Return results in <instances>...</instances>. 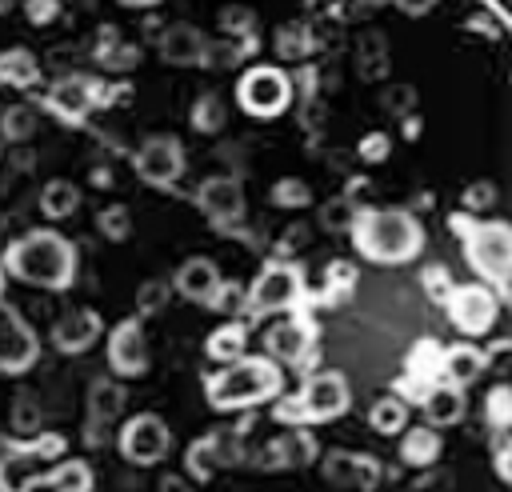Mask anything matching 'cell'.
I'll use <instances>...</instances> for the list:
<instances>
[{
    "mask_svg": "<svg viewBox=\"0 0 512 492\" xmlns=\"http://www.w3.org/2000/svg\"><path fill=\"white\" fill-rule=\"evenodd\" d=\"M4 272H12L24 284L60 292L76 276V248L60 232H52V228H32V232H24V236H16L8 244Z\"/></svg>",
    "mask_w": 512,
    "mask_h": 492,
    "instance_id": "obj_1",
    "label": "cell"
},
{
    "mask_svg": "<svg viewBox=\"0 0 512 492\" xmlns=\"http://www.w3.org/2000/svg\"><path fill=\"white\" fill-rule=\"evenodd\" d=\"M348 232L372 264H404L424 248V224L408 208H360Z\"/></svg>",
    "mask_w": 512,
    "mask_h": 492,
    "instance_id": "obj_2",
    "label": "cell"
},
{
    "mask_svg": "<svg viewBox=\"0 0 512 492\" xmlns=\"http://www.w3.org/2000/svg\"><path fill=\"white\" fill-rule=\"evenodd\" d=\"M276 392H280V368L264 356H240L208 380V400L216 408H244V404L268 400Z\"/></svg>",
    "mask_w": 512,
    "mask_h": 492,
    "instance_id": "obj_3",
    "label": "cell"
},
{
    "mask_svg": "<svg viewBox=\"0 0 512 492\" xmlns=\"http://www.w3.org/2000/svg\"><path fill=\"white\" fill-rule=\"evenodd\" d=\"M292 100H296L292 72H284L276 64H252L236 80V104L252 120H276L292 108Z\"/></svg>",
    "mask_w": 512,
    "mask_h": 492,
    "instance_id": "obj_4",
    "label": "cell"
},
{
    "mask_svg": "<svg viewBox=\"0 0 512 492\" xmlns=\"http://www.w3.org/2000/svg\"><path fill=\"white\" fill-rule=\"evenodd\" d=\"M452 224L464 232V256H468V264L488 284H496V292H504L508 288V264H512V232H508V224H500V220H488V224L476 220L472 224L464 216H456Z\"/></svg>",
    "mask_w": 512,
    "mask_h": 492,
    "instance_id": "obj_5",
    "label": "cell"
},
{
    "mask_svg": "<svg viewBox=\"0 0 512 492\" xmlns=\"http://www.w3.org/2000/svg\"><path fill=\"white\" fill-rule=\"evenodd\" d=\"M184 164V144L172 132H152L132 152V168L148 188H172L184 176Z\"/></svg>",
    "mask_w": 512,
    "mask_h": 492,
    "instance_id": "obj_6",
    "label": "cell"
},
{
    "mask_svg": "<svg viewBox=\"0 0 512 492\" xmlns=\"http://www.w3.org/2000/svg\"><path fill=\"white\" fill-rule=\"evenodd\" d=\"M304 296V276L296 264H268L252 288H244V312L248 316H268V312H280V308H292L296 300Z\"/></svg>",
    "mask_w": 512,
    "mask_h": 492,
    "instance_id": "obj_7",
    "label": "cell"
},
{
    "mask_svg": "<svg viewBox=\"0 0 512 492\" xmlns=\"http://www.w3.org/2000/svg\"><path fill=\"white\" fill-rule=\"evenodd\" d=\"M196 208L216 224V228H236L244 220V184L240 176L232 172H216V176H204L200 188H196Z\"/></svg>",
    "mask_w": 512,
    "mask_h": 492,
    "instance_id": "obj_8",
    "label": "cell"
},
{
    "mask_svg": "<svg viewBox=\"0 0 512 492\" xmlns=\"http://www.w3.org/2000/svg\"><path fill=\"white\" fill-rule=\"evenodd\" d=\"M444 308H448V320H452L464 336H480V332L492 328V320H496V312H500V300H496L484 284H460V288L448 292Z\"/></svg>",
    "mask_w": 512,
    "mask_h": 492,
    "instance_id": "obj_9",
    "label": "cell"
},
{
    "mask_svg": "<svg viewBox=\"0 0 512 492\" xmlns=\"http://www.w3.org/2000/svg\"><path fill=\"white\" fill-rule=\"evenodd\" d=\"M348 400H352L348 380H344L340 372H332V368H328V372H312V376L304 380L300 396H296L304 420H332V416H340V412L348 408Z\"/></svg>",
    "mask_w": 512,
    "mask_h": 492,
    "instance_id": "obj_10",
    "label": "cell"
},
{
    "mask_svg": "<svg viewBox=\"0 0 512 492\" xmlns=\"http://www.w3.org/2000/svg\"><path fill=\"white\" fill-rule=\"evenodd\" d=\"M36 356H40V340H36V332L20 320V312H16L12 304L0 300V372L16 376V372L32 368Z\"/></svg>",
    "mask_w": 512,
    "mask_h": 492,
    "instance_id": "obj_11",
    "label": "cell"
},
{
    "mask_svg": "<svg viewBox=\"0 0 512 492\" xmlns=\"http://www.w3.org/2000/svg\"><path fill=\"white\" fill-rule=\"evenodd\" d=\"M44 108L60 120V124H72L80 128L92 112V92H88V76L84 72H64L56 76L48 88H44Z\"/></svg>",
    "mask_w": 512,
    "mask_h": 492,
    "instance_id": "obj_12",
    "label": "cell"
},
{
    "mask_svg": "<svg viewBox=\"0 0 512 492\" xmlns=\"http://www.w3.org/2000/svg\"><path fill=\"white\" fill-rule=\"evenodd\" d=\"M120 452L132 460V464H156L164 452H168V424L152 412H140L132 416L124 428H120Z\"/></svg>",
    "mask_w": 512,
    "mask_h": 492,
    "instance_id": "obj_13",
    "label": "cell"
},
{
    "mask_svg": "<svg viewBox=\"0 0 512 492\" xmlns=\"http://www.w3.org/2000/svg\"><path fill=\"white\" fill-rule=\"evenodd\" d=\"M108 364L116 376H140L148 368V344L140 320H120L108 332Z\"/></svg>",
    "mask_w": 512,
    "mask_h": 492,
    "instance_id": "obj_14",
    "label": "cell"
},
{
    "mask_svg": "<svg viewBox=\"0 0 512 492\" xmlns=\"http://www.w3.org/2000/svg\"><path fill=\"white\" fill-rule=\"evenodd\" d=\"M204 44H208V36H204L196 24L176 20V24H168V28L160 32L156 52H160V60L172 64V68H200V60H204Z\"/></svg>",
    "mask_w": 512,
    "mask_h": 492,
    "instance_id": "obj_15",
    "label": "cell"
},
{
    "mask_svg": "<svg viewBox=\"0 0 512 492\" xmlns=\"http://www.w3.org/2000/svg\"><path fill=\"white\" fill-rule=\"evenodd\" d=\"M96 336H100V316L92 308H68L52 324V344H56V352H68V356L92 348Z\"/></svg>",
    "mask_w": 512,
    "mask_h": 492,
    "instance_id": "obj_16",
    "label": "cell"
},
{
    "mask_svg": "<svg viewBox=\"0 0 512 492\" xmlns=\"http://www.w3.org/2000/svg\"><path fill=\"white\" fill-rule=\"evenodd\" d=\"M312 324L308 320H280L264 332V348L272 360H284V364H304L308 352H312Z\"/></svg>",
    "mask_w": 512,
    "mask_h": 492,
    "instance_id": "obj_17",
    "label": "cell"
},
{
    "mask_svg": "<svg viewBox=\"0 0 512 492\" xmlns=\"http://www.w3.org/2000/svg\"><path fill=\"white\" fill-rule=\"evenodd\" d=\"M120 408H124V388L112 376L92 380V388H88V444L104 440V428L120 416Z\"/></svg>",
    "mask_w": 512,
    "mask_h": 492,
    "instance_id": "obj_18",
    "label": "cell"
},
{
    "mask_svg": "<svg viewBox=\"0 0 512 492\" xmlns=\"http://www.w3.org/2000/svg\"><path fill=\"white\" fill-rule=\"evenodd\" d=\"M172 288L184 296V300H196V304H208L220 288V268L208 260V256H192L176 268L172 276Z\"/></svg>",
    "mask_w": 512,
    "mask_h": 492,
    "instance_id": "obj_19",
    "label": "cell"
},
{
    "mask_svg": "<svg viewBox=\"0 0 512 492\" xmlns=\"http://www.w3.org/2000/svg\"><path fill=\"white\" fill-rule=\"evenodd\" d=\"M92 60L104 72H132L140 64V44L124 40L112 24H100L96 28V40H92Z\"/></svg>",
    "mask_w": 512,
    "mask_h": 492,
    "instance_id": "obj_20",
    "label": "cell"
},
{
    "mask_svg": "<svg viewBox=\"0 0 512 492\" xmlns=\"http://www.w3.org/2000/svg\"><path fill=\"white\" fill-rule=\"evenodd\" d=\"M216 20H220V32L244 52V60L260 56V16L248 4H228L216 12Z\"/></svg>",
    "mask_w": 512,
    "mask_h": 492,
    "instance_id": "obj_21",
    "label": "cell"
},
{
    "mask_svg": "<svg viewBox=\"0 0 512 492\" xmlns=\"http://www.w3.org/2000/svg\"><path fill=\"white\" fill-rule=\"evenodd\" d=\"M324 476L340 488H372L376 484V468L368 456H348V452H328L324 456Z\"/></svg>",
    "mask_w": 512,
    "mask_h": 492,
    "instance_id": "obj_22",
    "label": "cell"
},
{
    "mask_svg": "<svg viewBox=\"0 0 512 492\" xmlns=\"http://www.w3.org/2000/svg\"><path fill=\"white\" fill-rule=\"evenodd\" d=\"M484 372V356L472 348V344H456V348H448L444 356H440V384H452V388H468L476 376Z\"/></svg>",
    "mask_w": 512,
    "mask_h": 492,
    "instance_id": "obj_23",
    "label": "cell"
},
{
    "mask_svg": "<svg viewBox=\"0 0 512 492\" xmlns=\"http://www.w3.org/2000/svg\"><path fill=\"white\" fill-rule=\"evenodd\" d=\"M356 76L360 80H384L388 76V36L380 28L360 32V40H356Z\"/></svg>",
    "mask_w": 512,
    "mask_h": 492,
    "instance_id": "obj_24",
    "label": "cell"
},
{
    "mask_svg": "<svg viewBox=\"0 0 512 492\" xmlns=\"http://www.w3.org/2000/svg\"><path fill=\"white\" fill-rule=\"evenodd\" d=\"M420 404H424V416H428L432 428H448V424H456L464 416V392L452 388V384H432L420 396Z\"/></svg>",
    "mask_w": 512,
    "mask_h": 492,
    "instance_id": "obj_25",
    "label": "cell"
},
{
    "mask_svg": "<svg viewBox=\"0 0 512 492\" xmlns=\"http://www.w3.org/2000/svg\"><path fill=\"white\" fill-rule=\"evenodd\" d=\"M0 84L16 88V92L36 88L40 84V60L28 48H4L0 52Z\"/></svg>",
    "mask_w": 512,
    "mask_h": 492,
    "instance_id": "obj_26",
    "label": "cell"
},
{
    "mask_svg": "<svg viewBox=\"0 0 512 492\" xmlns=\"http://www.w3.org/2000/svg\"><path fill=\"white\" fill-rule=\"evenodd\" d=\"M272 48H276V56H284L288 64H300V60H308V56L316 52V32H312L308 20H288V24L276 28Z\"/></svg>",
    "mask_w": 512,
    "mask_h": 492,
    "instance_id": "obj_27",
    "label": "cell"
},
{
    "mask_svg": "<svg viewBox=\"0 0 512 492\" xmlns=\"http://www.w3.org/2000/svg\"><path fill=\"white\" fill-rule=\"evenodd\" d=\"M188 124H192V132H200V136H216V132H224V124H228V104H224V96L220 92H200L192 104H188Z\"/></svg>",
    "mask_w": 512,
    "mask_h": 492,
    "instance_id": "obj_28",
    "label": "cell"
},
{
    "mask_svg": "<svg viewBox=\"0 0 512 492\" xmlns=\"http://www.w3.org/2000/svg\"><path fill=\"white\" fill-rule=\"evenodd\" d=\"M76 208H80V188L72 180L56 176L40 188V212L48 220H68V216H76Z\"/></svg>",
    "mask_w": 512,
    "mask_h": 492,
    "instance_id": "obj_29",
    "label": "cell"
},
{
    "mask_svg": "<svg viewBox=\"0 0 512 492\" xmlns=\"http://www.w3.org/2000/svg\"><path fill=\"white\" fill-rule=\"evenodd\" d=\"M36 128H40V112H36V104L16 100V104H8V108L0 112V140H8V144H24V140H32Z\"/></svg>",
    "mask_w": 512,
    "mask_h": 492,
    "instance_id": "obj_30",
    "label": "cell"
},
{
    "mask_svg": "<svg viewBox=\"0 0 512 492\" xmlns=\"http://www.w3.org/2000/svg\"><path fill=\"white\" fill-rule=\"evenodd\" d=\"M244 344H248V328L244 324H224V328H216L208 336V356L232 364V360L244 356Z\"/></svg>",
    "mask_w": 512,
    "mask_h": 492,
    "instance_id": "obj_31",
    "label": "cell"
},
{
    "mask_svg": "<svg viewBox=\"0 0 512 492\" xmlns=\"http://www.w3.org/2000/svg\"><path fill=\"white\" fill-rule=\"evenodd\" d=\"M400 456L408 464H432L440 456V436L436 428H408L404 440H400Z\"/></svg>",
    "mask_w": 512,
    "mask_h": 492,
    "instance_id": "obj_32",
    "label": "cell"
},
{
    "mask_svg": "<svg viewBox=\"0 0 512 492\" xmlns=\"http://www.w3.org/2000/svg\"><path fill=\"white\" fill-rule=\"evenodd\" d=\"M368 420H372V428L376 432H400L404 424H408V404L400 400V396H380L372 408H368Z\"/></svg>",
    "mask_w": 512,
    "mask_h": 492,
    "instance_id": "obj_33",
    "label": "cell"
},
{
    "mask_svg": "<svg viewBox=\"0 0 512 492\" xmlns=\"http://www.w3.org/2000/svg\"><path fill=\"white\" fill-rule=\"evenodd\" d=\"M356 212H360V204L352 196H332V200L320 204V228L324 232H348Z\"/></svg>",
    "mask_w": 512,
    "mask_h": 492,
    "instance_id": "obj_34",
    "label": "cell"
},
{
    "mask_svg": "<svg viewBox=\"0 0 512 492\" xmlns=\"http://www.w3.org/2000/svg\"><path fill=\"white\" fill-rule=\"evenodd\" d=\"M268 196H272L276 208H308V204H312V188H308L300 176H280Z\"/></svg>",
    "mask_w": 512,
    "mask_h": 492,
    "instance_id": "obj_35",
    "label": "cell"
},
{
    "mask_svg": "<svg viewBox=\"0 0 512 492\" xmlns=\"http://www.w3.org/2000/svg\"><path fill=\"white\" fill-rule=\"evenodd\" d=\"M96 228L108 240H128L132 236V212H128V204H104L96 212Z\"/></svg>",
    "mask_w": 512,
    "mask_h": 492,
    "instance_id": "obj_36",
    "label": "cell"
},
{
    "mask_svg": "<svg viewBox=\"0 0 512 492\" xmlns=\"http://www.w3.org/2000/svg\"><path fill=\"white\" fill-rule=\"evenodd\" d=\"M168 296H172V284L160 280V276H152V280H144V284L136 288V312H140V316H156V312L168 308Z\"/></svg>",
    "mask_w": 512,
    "mask_h": 492,
    "instance_id": "obj_37",
    "label": "cell"
},
{
    "mask_svg": "<svg viewBox=\"0 0 512 492\" xmlns=\"http://www.w3.org/2000/svg\"><path fill=\"white\" fill-rule=\"evenodd\" d=\"M380 108H384L388 116H396V120L412 116V112H416V88H412V84H384Z\"/></svg>",
    "mask_w": 512,
    "mask_h": 492,
    "instance_id": "obj_38",
    "label": "cell"
},
{
    "mask_svg": "<svg viewBox=\"0 0 512 492\" xmlns=\"http://www.w3.org/2000/svg\"><path fill=\"white\" fill-rule=\"evenodd\" d=\"M48 480H52L56 492H88V484H92L88 464H80V460H64Z\"/></svg>",
    "mask_w": 512,
    "mask_h": 492,
    "instance_id": "obj_39",
    "label": "cell"
},
{
    "mask_svg": "<svg viewBox=\"0 0 512 492\" xmlns=\"http://www.w3.org/2000/svg\"><path fill=\"white\" fill-rule=\"evenodd\" d=\"M356 156L364 164H384L392 156V136L388 132H364L360 144H356Z\"/></svg>",
    "mask_w": 512,
    "mask_h": 492,
    "instance_id": "obj_40",
    "label": "cell"
},
{
    "mask_svg": "<svg viewBox=\"0 0 512 492\" xmlns=\"http://www.w3.org/2000/svg\"><path fill=\"white\" fill-rule=\"evenodd\" d=\"M12 428L16 432H36L40 428V404H36L32 392H20L12 400Z\"/></svg>",
    "mask_w": 512,
    "mask_h": 492,
    "instance_id": "obj_41",
    "label": "cell"
},
{
    "mask_svg": "<svg viewBox=\"0 0 512 492\" xmlns=\"http://www.w3.org/2000/svg\"><path fill=\"white\" fill-rule=\"evenodd\" d=\"M356 288V268L344 264V260H332L328 264V288H324V300H340L344 292Z\"/></svg>",
    "mask_w": 512,
    "mask_h": 492,
    "instance_id": "obj_42",
    "label": "cell"
},
{
    "mask_svg": "<svg viewBox=\"0 0 512 492\" xmlns=\"http://www.w3.org/2000/svg\"><path fill=\"white\" fill-rule=\"evenodd\" d=\"M272 452H276L280 460H288V464H304V460H312V440H308L304 432H288V436L276 440Z\"/></svg>",
    "mask_w": 512,
    "mask_h": 492,
    "instance_id": "obj_43",
    "label": "cell"
},
{
    "mask_svg": "<svg viewBox=\"0 0 512 492\" xmlns=\"http://www.w3.org/2000/svg\"><path fill=\"white\" fill-rule=\"evenodd\" d=\"M64 12V0H24V20L32 28H48Z\"/></svg>",
    "mask_w": 512,
    "mask_h": 492,
    "instance_id": "obj_44",
    "label": "cell"
},
{
    "mask_svg": "<svg viewBox=\"0 0 512 492\" xmlns=\"http://www.w3.org/2000/svg\"><path fill=\"white\" fill-rule=\"evenodd\" d=\"M492 204H496V184L492 180H472L464 188V208L468 212H488Z\"/></svg>",
    "mask_w": 512,
    "mask_h": 492,
    "instance_id": "obj_45",
    "label": "cell"
},
{
    "mask_svg": "<svg viewBox=\"0 0 512 492\" xmlns=\"http://www.w3.org/2000/svg\"><path fill=\"white\" fill-rule=\"evenodd\" d=\"M216 464H220V460H216V452H212V436H204L200 444H192V448H188V468H192L200 480H204V476H212V472H216Z\"/></svg>",
    "mask_w": 512,
    "mask_h": 492,
    "instance_id": "obj_46",
    "label": "cell"
},
{
    "mask_svg": "<svg viewBox=\"0 0 512 492\" xmlns=\"http://www.w3.org/2000/svg\"><path fill=\"white\" fill-rule=\"evenodd\" d=\"M208 308H216V312H244V288L232 284V280H220V288L208 300Z\"/></svg>",
    "mask_w": 512,
    "mask_h": 492,
    "instance_id": "obj_47",
    "label": "cell"
},
{
    "mask_svg": "<svg viewBox=\"0 0 512 492\" xmlns=\"http://www.w3.org/2000/svg\"><path fill=\"white\" fill-rule=\"evenodd\" d=\"M456 284H452V276H448V268H440V264H432V268H424V292L432 296V300H448V292H452Z\"/></svg>",
    "mask_w": 512,
    "mask_h": 492,
    "instance_id": "obj_48",
    "label": "cell"
},
{
    "mask_svg": "<svg viewBox=\"0 0 512 492\" xmlns=\"http://www.w3.org/2000/svg\"><path fill=\"white\" fill-rule=\"evenodd\" d=\"M488 416H492V424L496 428H504L508 424V388L500 384V388H492V396H488Z\"/></svg>",
    "mask_w": 512,
    "mask_h": 492,
    "instance_id": "obj_49",
    "label": "cell"
},
{
    "mask_svg": "<svg viewBox=\"0 0 512 492\" xmlns=\"http://www.w3.org/2000/svg\"><path fill=\"white\" fill-rule=\"evenodd\" d=\"M388 4H396L404 16H428V12H432L440 0H388Z\"/></svg>",
    "mask_w": 512,
    "mask_h": 492,
    "instance_id": "obj_50",
    "label": "cell"
},
{
    "mask_svg": "<svg viewBox=\"0 0 512 492\" xmlns=\"http://www.w3.org/2000/svg\"><path fill=\"white\" fill-rule=\"evenodd\" d=\"M304 236H308V228H304V224H296L292 232H284V236H280V256L296 252V244H304Z\"/></svg>",
    "mask_w": 512,
    "mask_h": 492,
    "instance_id": "obj_51",
    "label": "cell"
},
{
    "mask_svg": "<svg viewBox=\"0 0 512 492\" xmlns=\"http://www.w3.org/2000/svg\"><path fill=\"white\" fill-rule=\"evenodd\" d=\"M160 492H192V484H188V476L168 472V476H160Z\"/></svg>",
    "mask_w": 512,
    "mask_h": 492,
    "instance_id": "obj_52",
    "label": "cell"
},
{
    "mask_svg": "<svg viewBox=\"0 0 512 492\" xmlns=\"http://www.w3.org/2000/svg\"><path fill=\"white\" fill-rule=\"evenodd\" d=\"M8 160H12V168H16V172H28V168H36V156H32V152H24V148H16Z\"/></svg>",
    "mask_w": 512,
    "mask_h": 492,
    "instance_id": "obj_53",
    "label": "cell"
},
{
    "mask_svg": "<svg viewBox=\"0 0 512 492\" xmlns=\"http://www.w3.org/2000/svg\"><path fill=\"white\" fill-rule=\"evenodd\" d=\"M400 124H404V140H416V136L424 132V124H420V112H412V116H404Z\"/></svg>",
    "mask_w": 512,
    "mask_h": 492,
    "instance_id": "obj_54",
    "label": "cell"
},
{
    "mask_svg": "<svg viewBox=\"0 0 512 492\" xmlns=\"http://www.w3.org/2000/svg\"><path fill=\"white\" fill-rule=\"evenodd\" d=\"M88 176H92V184H96V188H112V172H108V164H92V172H88Z\"/></svg>",
    "mask_w": 512,
    "mask_h": 492,
    "instance_id": "obj_55",
    "label": "cell"
},
{
    "mask_svg": "<svg viewBox=\"0 0 512 492\" xmlns=\"http://www.w3.org/2000/svg\"><path fill=\"white\" fill-rule=\"evenodd\" d=\"M160 32H164V28H160V20H156V16H144V36H148L152 44L160 40Z\"/></svg>",
    "mask_w": 512,
    "mask_h": 492,
    "instance_id": "obj_56",
    "label": "cell"
},
{
    "mask_svg": "<svg viewBox=\"0 0 512 492\" xmlns=\"http://www.w3.org/2000/svg\"><path fill=\"white\" fill-rule=\"evenodd\" d=\"M120 8H156V4H164V0H116Z\"/></svg>",
    "mask_w": 512,
    "mask_h": 492,
    "instance_id": "obj_57",
    "label": "cell"
},
{
    "mask_svg": "<svg viewBox=\"0 0 512 492\" xmlns=\"http://www.w3.org/2000/svg\"><path fill=\"white\" fill-rule=\"evenodd\" d=\"M24 492H56V488H52V480L44 476V480H32V484H28Z\"/></svg>",
    "mask_w": 512,
    "mask_h": 492,
    "instance_id": "obj_58",
    "label": "cell"
},
{
    "mask_svg": "<svg viewBox=\"0 0 512 492\" xmlns=\"http://www.w3.org/2000/svg\"><path fill=\"white\" fill-rule=\"evenodd\" d=\"M12 8H16V0H0V16H8Z\"/></svg>",
    "mask_w": 512,
    "mask_h": 492,
    "instance_id": "obj_59",
    "label": "cell"
},
{
    "mask_svg": "<svg viewBox=\"0 0 512 492\" xmlns=\"http://www.w3.org/2000/svg\"><path fill=\"white\" fill-rule=\"evenodd\" d=\"M4 456H8V440L0 436V464H4Z\"/></svg>",
    "mask_w": 512,
    "mask_h": 492,
    "instance_id": "obj_60",
    "label": "cell"
},
{
    "mask_svg": "<svg viewBox=\"0 0 512 492\" xmlns=\"http://www.w3.org/2000/svg\"><path fill=\"white\" fill-rule=\"evenodd\" d=\"M364 8H376V4H388V0H360Z\"/></svg>",
    "mask_w": 512,
    "mask_h": 492,
    "instance_id": "obj_61",
    "label": "cell"
},
{
    "mask_svg": "<svg viewBox=\"0 0 512 492\" xmlns=\"http://www.w3.org/2000/svg\"><path fill=\"white\" fill-rule=\"evenodd\" d=\"M0 300H4V264H0Z\"/></svg>",
    "mask_w": 512,
    "mask_h": 492,
    "instance_id": "obj_62",
    "label": "cell"
},
{
    "mask_svg": "<svg viewBox=\"0 0 512 492\" xmlns=\"http://www.w3.org/2000/svg\"><path fill=\"white\" fill-rule=\"evenodd\" d=\"M4 220H8V216H4V212H0V232H4Z\"/></svg>",
    "mask_w": 512,
    "mask_h": 492,
    "instance_id": "obj_63",
    "label": "cell"
}]
</instances>
